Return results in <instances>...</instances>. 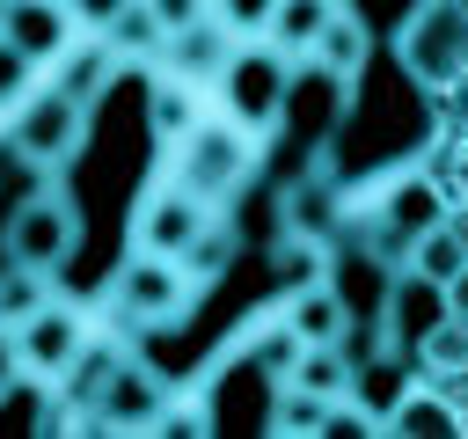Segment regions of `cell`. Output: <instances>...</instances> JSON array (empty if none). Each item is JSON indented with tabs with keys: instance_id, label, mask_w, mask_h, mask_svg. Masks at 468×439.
<instances>
[{
	"instance_id": "cell-16",
	"label": "cell",
	"mask_w": 468,
	"mask_h": 439,
	"mask_svg": "<svg viewBox=\"0 0 468 439\" xmlns=\"http://www.w3.org/2000/svg\"><path fill=\"white\" fill-rule=\"evenodd\" d=\"M446 102H453V117H446V139H439V183H446L453 220L468 227V73H461V88Z\"/></svg>"
},
{
	"instance_id": "cell-14",
	"label": "cell",
	"mask_w": 468,
	"mask_h": 439,
	"mask_svg": "<svg viewBox=\"0 0 468 439\" xmlns=\"http://www.w3.org/2000/svg\"><path fill=\"white\" fill-rule=\"evenodd\" d=\"M307 59H314L322 73H336V80H351V73L366 66V15H358V7L344 0V7H336V15L322 22V37L307 44Z\"/></svg>"
},
{
	"instance_id": "cell-23",
	"label": "cell",
	"mask_w": 468,
	"mask_h": 439,
	"mask_svg": "<svg viewBox=\"0 0 468 439\" xmlns=\"http://www.w3.org/2000/svg\"><path fill=\"white\" fill-rule=\"evenodd\" d=\"M154 132L161 139H183V132H197L205 124V102H197V80H176V73H161L154 80Z\"/></svg>"
},
{
	"instance_id": "cell-13",
	"label": "cell",
	"mask_w": 468,
	"mask_h": 439,
	"mask_svg": "<svg viewBox=\"0 0 468 439\" xmlns=\"http://www.w3.org/2000/svg\"><path fill=\"white\" fill-rule=\"evenodd\" d=\"M124 73V59H117V44L102 37V29H88V37H73L58 59H51V80L66 88V95H80V102H95L110 80Z\"/></svg>"
},
{
	"instance_id": "cell-20",
	"label": "cell",
	"mask_w": 468,
	"mask_h": 439,
	"mask_svg": "<svg viewBox=\"0 0 468 439\" xmlns=\"http://www.w3.org/2000/svg\"><path fill=\"white\" fill-rule=\"evenodd\" d=\"M410 271H424V278H439V285H453L461 271H468V227L446 212L439 227H424L417 234V249H410Z\"/></svg>"
},
{
	"instance_id": "cell-18",
	"label": "cell",
	"mask_w": 468,
	"mask_h": 439,
	"mask_svg": "<svg viewBox=\"0 0 468 439\" xmlns=\"http://www.w3.org/2000/svg\"><path fill=\"white\" fill-rule=\"evenodd\" d=\"M285 388L307 395V402H344V395H351V359H344V344H307Z\"/></svg>"
},
{
	"instance_id": "cell-8",
	"label": "cell",
	"mask_w": 468,
	"mask_h": 439,
	"mask_svg": "<svg viewBox=\"0 0 468 439\" xmlns=\"http://www.w3.org/2000/svg\"><path fill=\"white\" fill-rule=\"evenodd\" d=\"M80 249V220L66 198H22L15 220H7V263H29V271H58L66 256Z\"/></svg>"
},
{
	"instance_id": "cell-7",
	"label": "cell",
	"mask_w": 468,
	"mask_h": 439,
	"mask_svg": "<svg viewBox=\"0 0 468 439\" xmlns=\"http://www.w3.org/2000/svg\"><path fill=\"white\" fill-rule=\"evenodd\" d=\"M15 337H22V359H29V380H37V388H58V380L73 373V359L95 344L88 315H80V307H66V300H44L37 315H22V322H15Z\"/></svg>"
},
{
	"instance_id": "cell-22",
	"label": "cell",
	"mask_w": 468,
	"mask_h": 439,
	"mask_svg": "<svg viewBox=\"0 0 468 439\" xmlns=\"http://www.w3.org/2000/svg\"><path fill=\"white\" fill-rule=\"evenodd\" d=\"M102 37L117 44V59H161V44H168V29H161V15H154L146 0H124V7L102 22Z\"/></svg>"
},
{
	"instance_id": "cell-24",
	"label": "cell",
	"mask_w": 468,
	"mask_h": 439,
	"mask_svg": "<svg viewBox=\"0 0 468 439\" xmlns=\"http://www.w3.org/2000/svg\"><path fill=\"white\" fill-rule=\"evenodd\" d=\"M51 300V271H29V263H7L0 271V322H22Z\"/></svg>"
},
{
	"instance_id": "cell-2",
	"label": "cell",
	"mask_w": 468,
	"mask_h": 439,
	"mask_svg": "<svg viewBox=\"0 0 468 439\" xmlns=\"http://www.w3.org/2000/svg\"><path fill=\"white\" fill-rule=\"evenodd\" d=\"M256 132L249 124H234V117H205L197 132H183L176 139V161H168V176L183 183V190H197L205 205H234L241 190H249V176H256Z\"/></svg>"
},
{
	"instance_id": "cell-15",
	"label": "cell",
	"mask_w": 468,
	"mask_h": 439,
	"mask_svg": "<svg viewBox=\"0 0 468 439\" xmlns=\"http://www.w3.org/2000/svg\"><path fill=\"white\" fill-rule=\"evenodd\" d=\"M417 359L410 351H380V359H366V366H351V402H366L373 417H388L410 388H417V373H410Z\"/></svg>"
},
{
	"instance_id": "cell-19",
	"label": "cell",
	"mask_w": 468,
	"mask_h": 439,
	"mask_svg": "<svg viewBox=\"0 0 468 439\" xmlns=\"http://www.w3.org/2000/svg\"><path fill=\"white\" fill-rule=\"evenodd\" d=\"M336 7H344V0H271L263 37H271L278 51H292V59H307V44L322 37V22H329Z\"/></svg>"
},
{
	"instance_id": "cell-9",
	"label": "cell",
	"mask_w": 468,
	"mask_h": 439,
	"mask_svg": "<svg viewBox=\"0 0 468 439\" xmlns=\"http://www.w3.org/2000/svg\"><path fill=\"white\" fill-rule=\"evenodd\" d=\"M168 402H176L168 373H161V366H146L139 351H124V359H117V373H110V395H102L95 432H154Z\"/></svg>"
},
{
	"instance_id": "cell-4",
	"label": "cell",
	"mask_w": 468,
	"mask_h": 439,
	"mask_svg": "<svg viewBox=\"0 0 468 439\" xmlns=\"http://www.w3.org/2000/svg\"><path fill=\"white\" fill-rule=\"evenodd\" d=\"M80 139H88V102L66 95L58 80H37V88L7 110V146H15V161H29V168H66V161L80 154Z\"/></svg>"
},
{
	"instance_id": "cell-27",
	"label": "cell",
	"mask_w": 468,
	"mask_h": 439,
	"mask_svg": "<svg viewBox=\"0 0 468 439\" xmlns=\"http://www.w3.org/2000/svg\"><path fill=\"white\" fill-rule=\"evenodd\" d=\"M154 15H161V29H183V22H197V15H212V0H146Z\"/></svg>"
},
{
	"instance_id": "cell-21",
	"label": "cell",
	"mask_w": 468,
	"mask_h": 439,
	"mask_svg": "<svg viewBox=\"0 0 468 439\" xmlns=\"http://www.w3.org/2000/svg\"><path fill=\"white\" fill-rule=\"evenodd\" d=\"M417 373H424V380H453V373H468V322H461L453 307L417 337Z\"/></svg>"
},
{
	"instance_id": "cell-26",
	"label": "cell",
	"mask_w": 468,
	"mask_h": 439,
	"mask_svg": "<svg viewBox=\"0 0 468 439\" xmlns=\"http://www.w3.org/2000/svg\"><path fill=\"white\" fill-rule=\"evenodd\" d=\"M29 380V359H22V337H15V322H0V395H15Z\"/></svg>"
},
{
	"instance_id": "cell-6",
	"label": "cell",
	"mask_w": 468,
	"mask_h": 439,
	"mask_svg": "<svg viewBox=\"0 0 468 439\" xmlns=\"http://www.w3.org/2000/svg\"><path fill=\"white\" fill-rule=\"evenodd\" d=\"M212 220H219V205H205L197 190H183L176 176H161L154 190H146V205H139V249H154V256H190L205 234H212Z\"/></svg>"
},
{
	"instance_id": "cell-3",
	"label": "cell",
	"mask_w": 468,
	"mask_h": 439,
	"mask_svg": "<svg viewBox=\"0 0 468 439\" xmlns=\"http://www.w3.org/2000/svg\"><path fill=\"white\" fill-rule=\"evenodd\" d=\"M292 80H300V59H292V51H278V44L263 37V44H234V59H227V73H219L212 88H219L227 117H234V124H249V132L263 139V132L285 117Z\"/></svg>"
},
{
	"instance_id": "cell-10",
	"label": "cell",
	"mask_w": 468,
	"mask_h": 439,
	"mask_svg": "<svg viewBox=\"0 0 468 439\" xmlns=\"http://www.w3.org/2000/svg\"><path fill=\"white\" fill-rule=\"evenodd\" d=\"M227 59H234V22H219V15H197V22L168 29V44H161V73L197 80V88H212L227 73Z\"/></svg>"
},
{
	"instance_id": "cell-5",
	"label": "cell",
	"mask_w": 468,
	"mask_h": 439,
	"mask_svg": "<svg viewBox=\"0 0 468 439\" xmlns=\"http://www.w3.org/2000/svg\"><path fill=\"white\" fill-rule=\"evenodd\" d=\"M205 285L176 263V256H154V249H139L124 271H117V285H110V315L124 322V329H161V322H176L190 300H197Z\"/></svg>"
},
{
	"instance_id": "cell-25",
	"label": "cell",
	"mask_w": 468,
	"mask_h": 439,
	"mask_svg": "<svg viewBox=\"0 0 468 439\" xmlns=\"http://www.w3.org/2000/svg\"><path fill=\"white\" fill-rule=\"evenodd\" d=\"M37 73H44V66H37L29 51H15V44L0 37V117H7V110H15V102H22L29 88H37Z\"/></svg>"
},
{
	"instance_id": "cell-17",
	"label": "cell",
	"mask_w": 468,
	"mask_h": 439,
	"mask_svg": "<svg viewBox=\"0 0 468 439\" xmlns=\"http://www.w3.org/2000/svg\"><path fill=\"white\" fill-rule=\"evenodd\" d=\"M285 322L300 329V344H336L344 337V300H336V285L322 278V285H300V293H285Z\"/></svg>"
},
{
	"instance_id": "cell-12",
	"label": "cell",
	"mask_w": 468,
	"mask_h": 439,
	"mask_svg": "<svg viewBox=\"0 0 468 439\" xmlns=\"http://www.w3.org/2000/svg\"><path fill=\"white\" fill-rule=\"evenodd\" d=\"M439 315H446V285L402 263V278L388 285V315H380V322H388V344L417 359V337H424V329H431Z\"/></svg>"
},
{
	"instance_id": "cell-11",
	"label": "cell",
	"mask_w": 468,
	"mask_h": 439,
	"mask_svg": "<svg viewBox=\"0 0 468 439\" xmlns=\"http://www.w3.org/2000/svg\"><path fill=\"white\" fill-rule=\"evenodd\" d=\"M0 37L15 51H29L37 66H51L73 37H80V15L66 0H0Z\"/></svg>"
},
{
	"instance_id": "cell-1",
	"label": "cell",
	"mask_w": 468,
	"mask_h": 439,
	"mask_svg": "<svg viewBox=\"0 0 468 439\" xmlns=\"http://www.w3.org/2000/svg\"><path fill=\"white\" fill-rule=\"evenodd\" d=\"M395 59L424 95H453L468 73V0H417L395 22Z\"/></svg>"
}]
</instances>
